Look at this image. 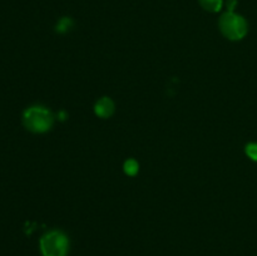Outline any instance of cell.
I'll use <instances>...</instances> for the list:
<instances>
[{"instance_id":"obj_1","label":"cell","mask_w":257,"mask_h":256,"mask_svg":"<svg viewBox=\"0 0 257 256\" xmlns=\"http://www.w3.org/2000/svg\"><path fill=\"white\" fill-rule=\"evenodd\" d=\"M54 118L52 112L42 105L29 107L23 114V123L30 132L44 133L52 128Z\"/></svg>"},{"instance_id":"obj_2","label":"cell","mask_w":257,"mask_h":256,"mask_svg":"<svg viewBox=\"0 0 257 256\" xmlns=\"http://www.w3.org/2000/svg\"><path fill=\"white\" fill-rule=\"evenodd\" d=\"M69 240L60 231H50L40 238V251L43 256H67Z\"/></svg>"},{"instance_id":"obj_3","label":"cell","mask_w":257,"mask_h":256,"mask_svg":"<svg viewBox=\"0 0 257 256\" xmlns=\"http://www.w3.org/2000/svg\"><path fill=\"white\" fill-rule=\"evenodd\" d=\"M220 29L227 39L240 40L247 33V23L241 15L227 12L221 17Z\"/></svg>"},{"instance_id":"obj_4","label":"cell","mask_w":257,"mask_h":256,"mask_svg":"<svg viewBox=\"0 0 257 256\" xmlns=\"http://www.w3.org/2000/svg\"><path fill=\"white\" fill-rule=\"evenodd\" d=\"M94 112L98 117L100 118H108L113 114L114 112V103L112 99L107 97H103L95 103Z\"/></svg>"},{"instance_id":"obj_5","label":"cell","mask_w":257,"mask_h":256,"mask_svg":"<svg viewBox=\"0 0 257 256\" xmlns=\"http://www.w3.org/2000/svg\"><path fill=\"white\" fill-rule=\"evenodd\" d=\"M198 2L203 9L211 13L220 12L222 8V0H198Z\"/></svg>"},{"instance_id":"obj_6","label":"cell","mask_w":257,"mask_h":256,"mask_svg":"<svg viewBox=\"0 0 257 256\" xmlns=\"http://www.w3.org/2000/svg\"><path fill=\"white\" fill-rule=\"evenodd\" d=\"M123 170H124L125 175L136 176V175H137L138 170H140V165H138L137 161L127 160L124 162V166H123Z\"/></svg>"},{"instance_id":"obj_7","label":"cell","mask_w":257,"mask_h":256,"mask_svg":"<svg viewBox=\"0 0 257 256\" xmlns=\"http://www.w3.org/2000/svg\"><path fill=\"white\" fill-rule=\"evenodd\" d=\"M246 155L252 161L257 162V143H250L246 146Z\"/></svg>"},{"instance_id":"obj_8","label":"cell","mask_w":257,"mask_h":256,"mask_svg":"<svg viewBox=\"0 0 257 256\" xmlns=\"http://www.w3.org/2000/svg\"><path fill=\"white\" fill-rule=\"evenodd\" d=\"M70 24H72L70 19H68V18H64V19L60 20L59 24H58V32H59V33L67 32V30L70 28Z\"/></svg>"},{"instance_id":"obj_9","label":"cell","mask_w":257,"mask_h":256,"mask_svg":"<svg viewBox=\"0 0 257 256\" xmlns=\"http://www.w3.org/2000/svg\"><path fill=\"white\" fill-rule=\"evenodd\" d=\"M236 4H237V2H236V0H227L228 12H233V9H235Z\"/></svg>"}]
</instances>
